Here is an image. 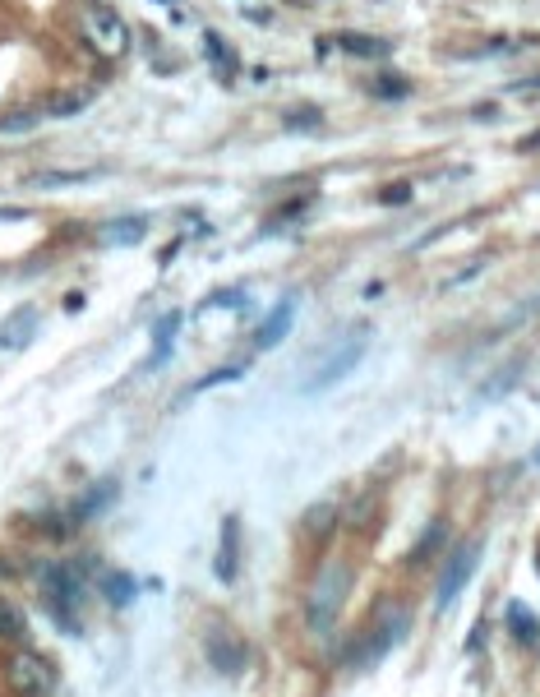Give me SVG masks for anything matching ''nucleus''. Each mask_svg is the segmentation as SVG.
<instances>
[{"label": "nucleus", "mask_w": 540, "mask_h": 697, "mask_svg": "<svg viewBox=\"0 0 540 697\" xmlns=\"http://www.w3.org/2000/svg\"><path fill=\"white\" fill-rule=\"evenodd\" d=\"M365 346H370V337L365 333H356L352 342H346V346H337V352L333 356H324V365L310 374V379H305V393H324V389H333V383H342L346 374H352L361 361H365Z\"/></svg>", "instance_id": "4"}, {"label": "nucleus", "mask_w": 540, "mask_h": 697, "mask_svg": "<svg viewBox=\"0 0 540 697\" xmlns=\"http://www.w3.org/2000/svg\"><path fill=\"white\" fill-rule=\"evenodd\" d=\"M111 499H115V481H111V476H102V481H97V485H93V490H88L79 503H74V522H84V518L102 513Z\"/></svg>", "instance_id": "16"}, {"label": "nucleus", "mask_w": 540, "mask_h": 697, "mask_svg": "<svg viewBox=\"0 0 540 697\" xmlns=\"http://www.w3.org/2000/svg\"><path fill=\"white\" fill-rule=\"evenodd\" d=\"M148 236V217L143 213H125V217H111L102 226V241L106 245H139Z\"/></svg>", "instance_id": "11"}, {"label": "nucleus", "mask_w": 540, "mask_h": 697, "mask_svg": "<svg viewBox=\"0 0 540 697\" xmlns=\"http://www.w3.org/2000/svg\"><path fill=\"white\" fill-rule=\"evenodd\" d=\"M531 467H540V444L531 448Z\"/></svg>", "instance_id": "32"}, {"label": "nucleus", "mask_w": 540, "mask_h": 697, "mask_svg": "<svg viewBox=\"0 0 540 697\" xmlns=\"http://www.w3.org/2000/svg\"><path fill=\"white\" fill-rule=\"evenodd\" d=\"M374 199H379L383 208H402V204H411V180H389Z\"/></svg>", "instance_id": "25"}, {"label": "nucleus", "mask_w": 540, "mask_h": 697, "mask_svg": "<svg viewBox=\"0 0 540 697\" xmlns=\"http://www.w3.org/2000/svg\"><path fill=\"white\" fill-rule=\"evenodd\" d=\"M65 309H69V315H74V309H84V296H79V291H69V296H65Z\"/></svg>", "instance_id": "30"}, {"label": "nucleus", "mask_w": 540, "mask_h": 697, "mask_svg": "<svg viewBox=\"0 0 540 697\" xmlns=\"http://www.w3.org/2000/svg\"><path fill=\"white\" fill-rule=\"evenodd\" d=\"M370 513H374V499H370V494H361V499L352 503V513H346V522H352V527H365V522H370Z\"/></svg>", "instance_id": "27"}, {"label": "nucleus", "mask_w": 540, "mask_h": 697, "mask_svg": "<svg viewBox=\"0 0 540 697\" xmlns=\"http://www.w3.org/2000/svg\"><path fill=\"white\" fill-rule=\"evenodd\" d=\"M37 319H42L37 305H19L14 315L0 319V352H23V346L37 337Z\"/></svg>", "instance_id": "6"}, {"label": "nucleus", "mask_w": 540, "mask_h": 697, "mask_svg": "<svg viewBox=\"0 0 540 697\" xmlns=\"http://www.w3.org/2000/svg\"><path fill=\"white\" fill-rule=\"evenodd\" d=\"M97 171H37V176H28V185H37V189H60V185H79V180H93Z\"/></svg>", "instance_id": "22"}, {"label": "nucleus", "mask_w": 540, "mask_h": 697, "mask_svg": "<svg viewBox=\"0 0 540 697\" xmlns=\"http://www.w3.org/2000/svg\"><path fill=\"white\" fill-rule=\"evenodd\" d=\"M522 370H526V361H508L504 370H499L494 379H485V389H481V398L485 402H494V398H504L508 393V383H517L522 379Z\"/></svg>", "instance_id": "20"}, {"label": "nucleus", "mask_w": 540, "mask_h": 697, "mask_svg": "<svg viewBox=\"0 0 540 697\" xmlns=\"http://www.w3.org/2000/svg\"><path fill=\"white\" fill-rule=\"evenodd\" d=\"M517 148H522V152H535V148H540V134H531V139H522Z\"/></svg>", "instance_id": "31"}, {"label": "nucleus", "mask_w": 540, "mask_h": 697, "mask_svg": "<svg viewBox=\"0 0 540 697\" xmlns=\"http://www.w3.org/2000/svg\"><path fill=\"white\" fill-rule=\"evenodd\" d=\"M333 47L346 51V56H361V60H370V56H389V42H383V37H365V32H337V37H333Z\"/></svg>", "instance_id": "14"}, {"label": "nucleus", "mask_w": 540, "mask_h": 697, "mask_svg": "<svg viewBox=\"0 0 540 697\" xmlns=\"http://www.w3.org/2000/svg\"><path fill=\"white\" fill-rule=\"evenodd\" d=\"M370 93H374V97H383V102H398V97H407V93H411V79H407V74H379Z\"/></svg>", "instance_id": "23"}, {"label": "nucleus", "mask_w": 540, "mask_h": 697, "mask_svg": "<svg viewBox=\"0 0 540 697\" xmlns=\"http://www.w3.org/2000/svg\"><path fill=\"white\" fill-rule=\"evenodd\" d=\"M485 647V624H476L471 633H467V651H481Z\"/></svg>", "instance_id": "29"}, {"label": "nucleus", "mask_w": 540, "mask_h": 697, "mask_svg": "<svg viewBox=\"0 0 540 697\" xmlns=\"http://www.w3.org/2000/svg\"><path fill=\"white\" fill-rule=\"evenodd\" d=\"M444 540H448V522H444V518H435L426 531H420V540L411 546V555H407V559H411V564H426V559L444 546Z\"/></svg>", "instance_id": "17"}, {"label": "nucleus", "mask_w": 540, "mask_h": 697, "mask_svg": "<svg viewBox=\"0 0 540 697\" xmlns=\"http://www.w3.org/2000/svg\"><path fill=\"white\" fill-rule=\"evenodd\" d=\"M28 637V619L14 601H0V642H23Z\"/></svg>", "instance_id": "19"}, {"label": "nucleus", "mask_w": 540, "mask_h": 697, "mask_svg": "<svg viewBox=\"0 0 540 697\" xmlns=\"http://www.w3.org/2000/svg\"><path fill=\"white\" fill-rule=\"evenodd\" d=\"M88 102H93L88 88H65V93H56V97L47 102V115H79Z\"/></svg>", "instance_id": "21"}, {"label": "nucleus", "mask_w": 540, "mask_h": 697, "mask_svg": "<svg viewBox=\"0 0 540 697\" xmlns=\"http://www.w3.org/2000/svg\"><path fill=\"white\" fill-rule=\"evenodd\" d=\"M337 522H342L337 499H315L310 509L300 513V531H305V540H315V546H324V540L337 531Z\"/></svg>", "instance_id": "9"}, {"label": "nucleus", "mask_w": 540, "mask_h": 697, "mask_svg": "<svg viewBox=\"0 0 540 697\" xmlns=\"http://www.w3.org/2000/svg\"><path fill=\"white\" fill-rule=\"evenodd\" d=\"M476 564H481V540H471V546H462L453 559H448V568H444V577H439V592H435V605H439V614L462 596V587L471 582V573H476Z\"/></svg>", "instance_id": "5"}, {"label": "nucleus", "mask_w": 540, "mask_h": 697, "mask_svg": "<svg viewBox=\"0 0 540 697\" xmlns=\"http://www.w3.org/2000/svg\"><path fill=\"white\" fill-rule=\"evenodd\" d=\"M102 592H106V601H111V610H125L134 596H139V582L130 573H106V582H102Z\"/></svg>", "instance_id": "18"}, {"label": "nucleus", "mask_w": 540, "mask_h": 697, "mask_svg": "<svg viewBox=\"0 0 540 697\" xmlns=\"http://www.w3.org/2000/svg\"><path fill=\"white\" fill-rule=\"evenodd\" d=\"M508 633H513L522 647H535V642H540V619L531 614V605L508 601Z\"/></svg>", "instance_id": "13"}, {"label": "nucleus", "mask_w": 540, "mask_h": 697, "mask_svg": "<svg viewBox=\"0 0 540 697\" xmlns=\"http://www.w3.org/2000/svg\"><path fill=\"white\" fill-rule=\"evenodd\" d=\"M346 592H352V568H346V564H328L315 577L310 601H305V624H310L315 633H324L333 619H337V610L346 605Z\"/></svg>", "instance_id": "1"}, {"label": "nucleus", "mask_w": 540, "mask_h": 697, "mask_svg": "<svg viewBox=\"0 0 540 697\" xmlns=\"http://www.w3.org/2000/svg\"><path fill=\"white\" fill-rule=\"evenodd\" d=\"M324 125V111L319 106H296V111H287V130H305V134H315Z\"/></svg>", "instance_id": "24"}, {"label": "nucleus", "mask_w": 540, "mask_h": 697, "mask_svg": "<svg viewBox=\"0 0 540 697\" xmlns=\"http://www.w3.org/2000/svg\"><path fill=\"white\" fill-rule=\"evenodd\" d=\"M291 319H296V296H282V300L263 315V324H259V333H254V352H273V346L287 337Z\"/></svg>", "instance_id": "8"}, {"label": "nucleus", "mask_w": 540, "mask_h": 697, "mask_svg": "<svg viewBox=\"0 0 540 697\" xmlns=\"http://www.w3.org/2000/svg\"><path fill=\"white\" fill-rule=\"evenodd\" d=\"M5 679L19 697H51L56 683H60V670L51 665V656H37V651H14L10 665H5Z\"/></svg>", "instance_id": "2"}, {"label": "nucleus", "mask_w": 540, "mask_h": 697, "mask_svg": "<svg viewBox=\"0 0 540 697\" xmlns=\"http://www.w3.org/2000/svg\"><path fill=\"white\" fill-rule=\"evenodd\" d=\"M226 379H241V365H231V370H217V374L199 379V383H195V393H204V389H217V383H226Z\"/></svg>", "instance_id": "28"}, {"label": "nucleus", "mask_w": 540, "mask_h": 697, "mask_svg": "<svg viewBox=\"0 0 540 697\" xmlns=\"http://www.w3.org/2000/svg\"><path fill=\"white\" fill-rule=\"evenodd\" d=\"M411 633V619H407V610H398V605H383V614H379V624H374V633L361 642V651H356V665L361 670H374L383 656H389L402 637Z\"/></svg>", "instance_id": "3"}, {"label": "nucleus", "mask_w": 540, "mask_h": 697, "mask_svg": "<svg viewBox=\"0 0 540 697\" xmlns=\"http://www.w3.org/2000/svg\"><path fill=\"white\" fill-rule=\"evenodd\" d=\"M213 573H217V582H226V587L241 577V518H226L222 522V546H217Z\"/></svg>", "instance_id": "7"}, {"label": "nucleus", "mask_w": 540, "mask_h": 697, "mask_svg": "<svg viewBox=\"0 0 540 697\" xmlns=\"http://www.w3.org/2000/svg\"><path fill=\"white\" fill-rule=\"evenodd\" d=\"M208 665L222 674H241L245 670V647L236 637H208Z\"/></svg>", "instance_id": "12"}, {"label": "nucleus", "mask_w": 540, "mask_h": 697, "mask_svg": "<svg viewBox=\"0 0 540 697\" xmlns=\"http://www.w3.org/2000/svg\"><path fill=\"white\" fill-rule=\"evenodd\" d=\"M93 32L102 37V47H106L111 56H125V47H130V32H125V23L115 19V14H97V19H93Z\"/></svg>", "instance_id": "15"}, {"label": "nucleus", "mask_w": 540, "mask_h": 697, "mask_svg": "<svg viewBox=\"0 0 540 697\" xmlns=\"http://www.w3.org/2000/svg\"><path fill=\"white\" fill-rule=\"evenodd\" d=\"M37 125V111H10V115H0V130L5 134H23Z\"/></svg>", "instance_id": "26"}, {"label": "nucleus", "mask_w": 540, "mask_h": 697, "mask_svg": "<svg viewBox=\"0 0 540 697\" xmlns=\"http://www.w3.org/2000/svg\"><path fill=\"white\" fill-rule=\"evenodd\" d=\"M185 324V315H162L152 324V356H148V370H162L176 352V328Z\"/></svg>", "instance_id": "10"}]
</instances>
